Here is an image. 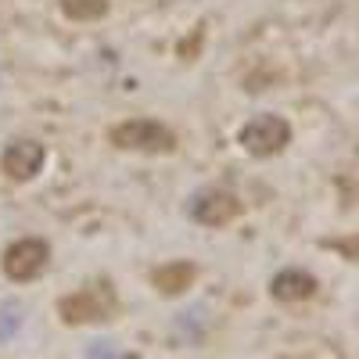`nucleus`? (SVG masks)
I'll list each match as a JSON object with an SVG mask.
<instances>
[{
    "label": "nucleus",
    "mask_w": 359,
    "mask_h": 359,
    "mask_svg": "<svg viewBox=\"0 0 359 359\" xmlns=\"http://www.w3.org/2000/svg\"><path fill=\"white\" fill-rule=\"evenodd\" d=\"M115 309H118V298H115V287H111L108 277L86 280V284L76 287L72 294L57 298V316H62V323H69V327L111 320Z\"/></svg>",
    "instance_id": "1"
},
{
    "label": "nucleus",
    "mask_w": 359,
    "mask_h": 359,
    "mask_svg": "<svg viewBox=\"0 0 359 359\" xmlns=\"http://www.w3.org/2000/svg\"><path fill=\"white\" fill-rule=\"evenodd\" d=\"M108 140L118 151H137V155H172L176 151V133L158 123V118H123L108 130Z\"/></svg>",
    "instance_id": "2"
},
{
    "label": "nucleus",
    "mask_w": 359,
    "mask_h": 359,
    "mask_svg": "<svg viewBox=\"0 0 359 359\" xmlns=\"http://www.w3.org/2000/svg\"><path fill=\"white\" fill-rule=\"evenodd\" d=\"M237 144L255 158H273L291 144V123L277 111H259L237 130Z\"/></svg>",
    "instance_id": "3"
},
{
    "label": "nucleus",
    "mask_w": 359,
    "mask_h": 359,
    "mask_svg": "<svg viewBox=\"0 0 359 359\" xmlns=\"http://www.w3.org/2000/svg\"><path fill=\"white\" fill-rule=\"evenodd\" d=\"M50 262V245L43 237H22V241L8 245L4 248V259H0V269H4V277L15 280V284H29L36 280Z\"/></svg>",
    "instance_id": "4"
},
{
    "label": "nucleus",
    "mask_w": 359,
    "mask_h": 359,
    "mask_svg": "<svg viewBox=\"0 0 359 359\" xmlns=\"http://www.w3.org/2000/svg\"><path fill=\"white\" fill-rule=\"evenodd\" d=\"M241 216H245V201L223 187H205L191 201V219L201 226H226Z\"/></svg>",
    "instance_id": "5"
},
{
    "label": "nucleus",
    "mask_w": 359,
    "mask_h": 359,
    "mask_svg": "<svg viewBox=\"0 0 359 359\" xmlns=\"http://www.w3.org/2000/svg\"><path fill=\"white\" fill-rule=\"evenodd\" d=\"M47 162V147L33 137H18L11 140L4 151H0V172H4L11 184H29Z\"/></svg>",
    "instance_id": "6"
},
{
    "label": "nucleus",
    "mask_w": 359,
    "mask_h": 359,
    "mask_svg": "<svg viewBox=\"0 0 359 359\" xmlns=\"http://www.w3.org/2000/svg\"><path fill=\"white\" fill-rule=\"evenodd\" d=\"M320 287V280L309 273V269H280V273L269 280V294L277 298V302H306L313 298Z\"/></svg>",
    "instance_id": "7"
},
{
    "label": "nucleus",
    "mask_w": 359,
    "mask_h": 359,
    "mask_svg": "<svg viewBox=\"0 0 359 359\" xmlns=\"http://www.w3.org/2000/svg\"><path fill=\"white\" fill-rule=\"evenodd\" d=\"M198 277V266L191 259H172V262H162L158 269H151V284L155 291L162 294H184Z\"/></svg>",
    "instance_id": "8"
},
{
    "label": "nucleus",
    "mask_w": 359,
    "mask_h": 359,
    "mask_svg": "<svg viewBox=\"0 0 359 359\" xmlns=\"http://www.w3.org/2000/svg\"><path fill=\"white\" fill-rule=\"evenodd\" d=\"M111 8V0H62V15L72 22H97Z\"/></svg>",
    "instance_id": "9"
},
{
    "label": "nucleus",
    "mask_w": 359,
    "mask_h": 359,
    "mask_svg": "<svg viewBox=\"0 0 359 359\" xmlns=\"http://www.w3.org/2000/svg\"><path fill=\"white\" fill-rule=\"evenodd\" d=\"M18 327H22V309L18 306H0V341L15 338Z\"/></svg>",
    "instance_id": "10"
}]
</instances>
